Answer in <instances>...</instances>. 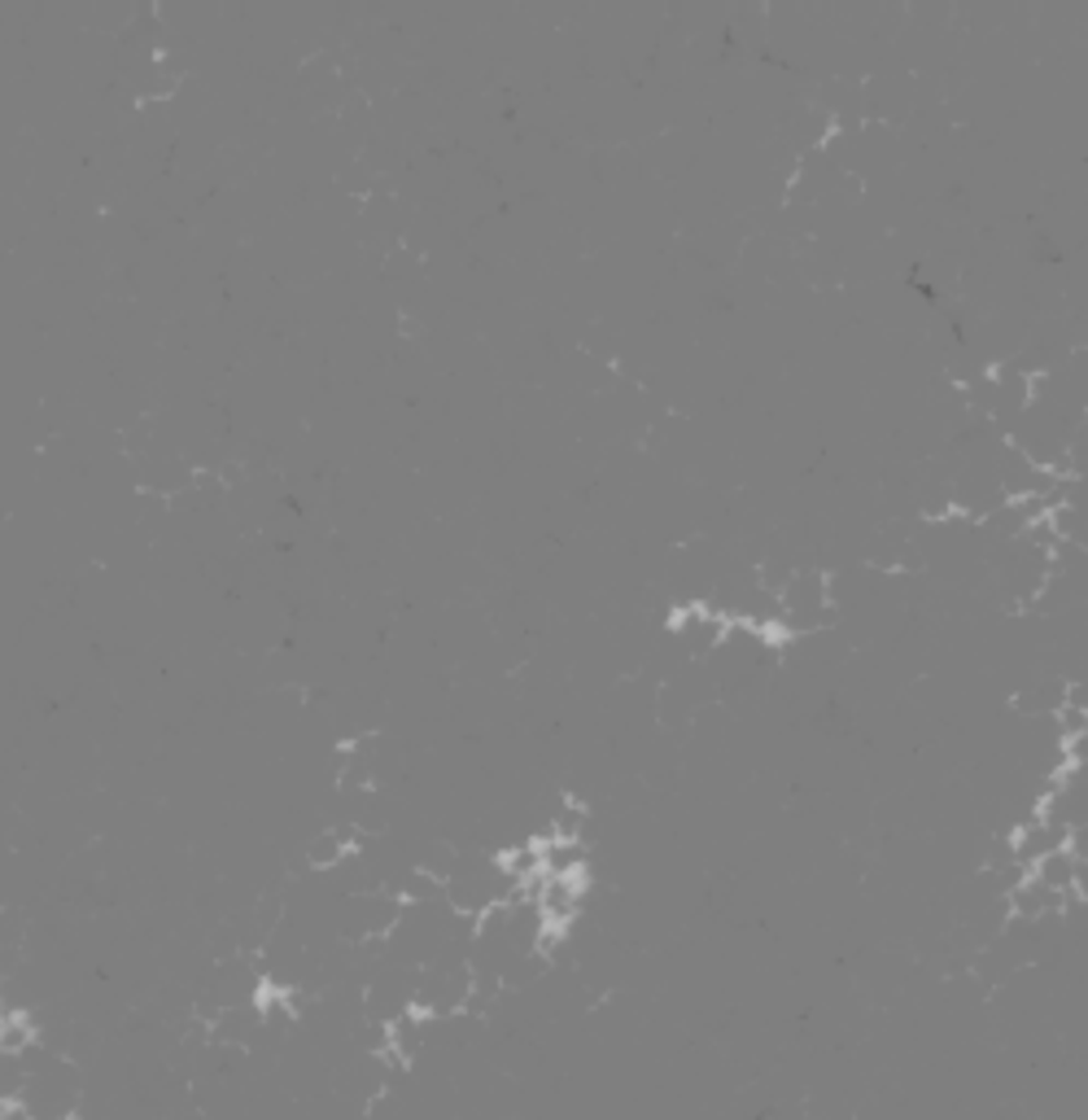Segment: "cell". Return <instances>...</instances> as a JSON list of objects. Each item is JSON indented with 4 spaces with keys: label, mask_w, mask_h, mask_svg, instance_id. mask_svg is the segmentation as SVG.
<instances>
[{
    "label": "cell",
    "mask_w": 1088,
    "mask_h": 1120,
    "mask_svg": "<svg viewBox=\"0 0 1088 1120\" xmlns=\"http://www.w3.org/2000/svg\"><path fill=\"white\" fill-rule=\"evenodd\" d=\"M39 1038H44V1029L35 1025L31 1011H4V1020H0V1055H22Z\"/></svg>",
    "instance_id": "6da1fadb"
}]
</instances>
